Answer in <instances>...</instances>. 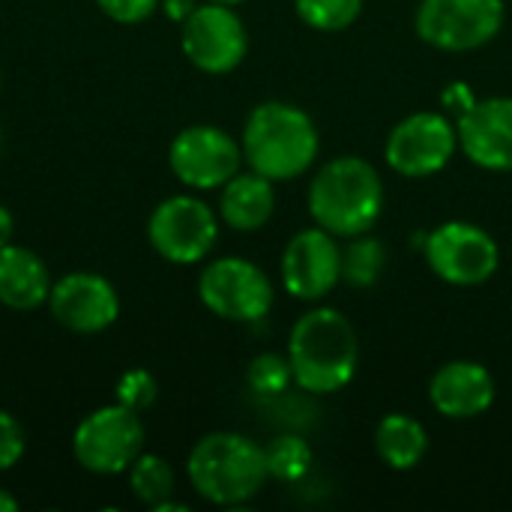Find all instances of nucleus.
Segmentation results:
<instances>
[{"mask_svg":"<svg viewBox=\"0 0 512 512\" xmlns=\"http://www.w3.org/2000/svg\"><path fill=\"white\" fill-rule=\"evenodd\" d=\"M294 384L312 396H333L345 390L360 366V339L345 312L333 306H312L303 312L285 348Z\"/></svg>","mask_w":512,"mask_h":512,"instance_id":"nucleus-1","label":"nucleus"},{"mask_svg":"<svg viewBox=\"0 0 512 512\" xmlns=\"http://www.w3.org/2000/svg\"><path fill=\"white\" fill-rule=\"evenodd\" d=\"M243 162L273 183H288L312 171L321 153V132L309 111L270 99L249 111L240 135Z\"/></svg>","mask_w":512,"mask_h":512,"instance_id":"nucleus-2","label":"nucleus"},{"mask_svg":"<svg viewBox=\"0 0 512 512\" xmlns=\"http://www.w3.org/2000/svg\"><path fill=\"white\" fill-rule=\"evenodd\" d=\"M309 216L333 237H357L384 213V180L378 168L354 153L327 159L309 180Z\"/></svg>","mask_w":512,"mask_h":512,"instance_id":"nucleus-3","label":"nucleus"},{"mask_svg":"<svg viewBox=\"0 0 512 512\" xmlns=\"http://www.w3.org/2000/svg\"><path fill=\"white\" fill-rule=\"evenodd\" d=\"M186 477L207 504L243 507L261 495L270 471L264 447L252 438L240 432H210L192 447Z\"/></svg>","mask_w":512,"mask_h":512,"instance_id":"nucleus-4","label":"nucleus"},{"mask_svg":"<svg viewBox=\"0 0 512 512\" xmlns=\"http://www.w3.org/2000/svg\"><path fill=\"white\" fill-rule=\"evenodd\" d=\"M423 258L429 270L453 288L486 285L501 267L498 240L465 219H450L435 225L423 237Z\"/></svg>","mask_w":512,"mask_h":512,"instance_id":"nucleus-5","label":"nucleus"},{"mask_svg":"<svg viewBox=\"0 0 512 512\" xmlns=\"http://www.w3.org/2000/svg\"><path fill=\"white\" fill-rule=\"evenodd\" d=\"M507 0H420L414 27L435 51L465 54L489 45L507 21Z\"/></svg>","mask_w":512,"mask_h":512,"instance_id":"nucleus-6","label":"nucleus"},{"mask_svg":"<svg viewBox=\"0 0 512 512\" xmlns=\"http://www.w3.org/2000/svg\"><path fill=\"white\" fill-rule=\"evenodd\" d=\"M198 297L207 312L234 324H258L270 315L276 291L270 276L249 258L225 255L198 276Z\"/></svg>","mask_w":512,"mask_h":512,"instance_id":"nucleus-7","label":"nucleus"},{"mask_svg":"<svg viewBox=\"0 0 512 512\" xmlns=\"http://www.w3.org/2000/svg\"><path fill=\"white\" fill-rule=\"evenodd\" d=\"M456 153L459 129L456 120L444 111H414L402 117L384 141L387 165L408 180L441 174Z\"/></svg>","mask_w":512,"mask_h":512,"instance_id":"nucleus-8","label":"nucleus"},{"mask_svg":"<svg viewBox=\"0 0 512 512\" xmlns=\"http://www.w3.org/2000/svg\"><path fill=\"white\" fill-rule=\"evenodd\" d=\"M144 453L141 414L123 405H105L87 414L72 432L75 462L99 477H114L129 471V465Z\"/></svg>","mask_w":512,"mask_h":512,"instance_id":"nucleus-9","label":"nucleus"},{"mask_svg":"<svg viewBox=\"0 0 512 512\" xmlns=\"http://www.w3.org/2000/svg\"><path fill=\"white\" fill-rule=\"evenodd\" d=\"M147 240L153 252L171 264H198L219 240V216L195 195H171L150 213Z\"/></svg>","mask_w":512,"mask_h":512,"instance_id":"nucleus-10","label":"nucleus"},{"mask_svg":"<svg viewBox=\"0 0 512 512\" xmlns=\"http://www.w3.org/2000/svg\"><path fill=\"white\" fill-rule=\"evenodd\" d=\"M180 48L195 69L228 75L249 54V30L234 6L204 0L180 21Z\"/></svg>","mask_w":512,"mask_h":512,"instance_id":"nucleus-11","label":"nucleus"},{"mask_svg":"<svg viewBox=\"0 0 512 512\" xmlns=\"http://www.w3.org/2000/svg\"><path fill=\"white\" fill-rule=\"evenodd\" d=\"M168 165L183 186L210 192L222 189L243 168V147L222 126L195 123L174 135Z\"/></svg>","mask_w":512,"mask_h":512,"instance_id":"nucleus-12","label":"nucleus"},{"mask_svg":"<svg viewBox=\"0 0 512 512\" xmlns=\"http://www.w3.org/2000/svg\"><path fill=\"white\" fill-rule=\"evenodd\" d=\"M282 288L300 303H321L342 285V246L339 237L321 225L297 231L282 252Z\"/></svg>","mask_w":512,"mask_h":512,"instance_id":"nucleus-13","label":"nucleus"},{"mask_svg":"<svg viewBox=\"0 0 512 512\" xmlns=\"http://www.w3.org/2000/svg\"><path fill=\"white\" fill-rule=\"evenodd\" d=\"M48 309L63 330L93 336V333L108 330L117 321L120 297H117V288L105 276L78 270L51 285Z\"/></svg>","mask_w":512,"mask_h":512,"instance_id":"nucleus-14","label":"nucleus"},{"mask_svg":"<svg viewBox=\"0 0 512 512\" xmlns=\"http://www.w3.org/2000/svg\"><path fill=\"white\" fill-rule=\"evenodd\" d=\"M459 150L483 171H512V96L477 99L468 114L456 120Z\"/></svg>","mask_w":512,"mask_h":512,"instance_id":"nucleus-15","label":"nucleus"},{"mask_svg":"<svg viewBox=\"0 0 512 512\" xmlns=\"http://www.w3.org/2000/svg\"><path fill=\"white\" fill-rule=\"evenodd\" d=\"M498 396L495 375L477 360H450L429 381V402L447 420L483 417Z\"/></svg>","mask_w":512,"mask_h":512,"instance_id":"nucleus-16","label":"nucleus"},{"mask_svg":"<svg viewBox=\"0 0 512 512\" xmlns=\"http://www.w3.org/2000/svg\"><path fill=\"white\" fill-rule=\"evenodd\" d=\"M51 273L45 261L18 243H6L0 249V303L15 312H33L48 303Z\"/></svg>","mask_w":512,"mask_h":512,"instance_id":"nucleus-17","label":"nucleus"},{"mask_svg":"<svg viewBox=\"0 0 512 512\" xmlns=\"http://www.w3.org/2000/svg\"><path fill=\"white\" fill-rule=\"evenodd\" d=\"M276 213V183L258 171H237L219 192V219L231 231H261Z\"/></svg>","mask_w":512,"mask_h":512,"instance_id":"nucleus-18","label":"nucleus"},{"mask_svg":"<svg viewBox=\"0 0 512 512\" xmlns=\"http://www.w3.org/2000/svg\"><path fill=\"white\" fill-rule=\"evenodd\" d=\"M375 453L390 471H414L429 453V432L411 414H384L375 426Z\"/></svg>","mask_w":512,"mask_h":512,"instance_id":"nucleus-19","label":"nucleus"},{"mask_svg":"<svg viewBox=\"0 0 512 512\" xmlns=\"http://www.w3.org/2000/svg\"><path fill=\"white\" fill-rule=\"evenodd\" d=\"M387 261V243L372 231L348 237V246L342 249V282L357 291L375 288L387 270Z\"/></svg>","mask_w":512,"mask_h":512,"instance_id":"nucleus-20","label":"nucleus"},{"mask_svg":"<svg viewBox=\"0 0 512 512\" xmlns=\"http://www.w3.org/2000/svg\"><path fill=\"white\" fill-rule=\"evenodd\" d=\"M264 459H267L270 480L285 483V486L303 483L315 465V453H312L309 441L300 435H276L264 447Z\"/></svg>","mask_w":512,"mask_h":512,"instance_id":"nucleus-21","label":"nucleus"},{"mask_svg":"<svg viewBox=\"0 0 512 512\" xmlns=\"http://www.w3.org/2000/svg\"><path fill=\"white\" fill-rule=\"evenodd\" d=\"M174 468L168 465V459L156 456V453H141L132 465H129V489L135 495V501H141L144 507H159L162 501H168L174 495Z\"/></svg>","mask_w":512,"mask_h":512,"instance_id":"nucleus-22","label":"nucleus"},{"mask_svg":"<svg viewBox=\"0 0 512 512\" xmlns=\"http://www.w3.org/2000/svg\"><path fill=\"white\" fill-rule=\"evenodd\" d=\"M366 0H294L297 18L318 33H342L363 15Z\"/></svg>","mask_w":512,"mask_h":512,"instance_id":"nucleus-23","label":"nucleus"},{"mask_svg":"<svg viewBox=\"0 0 512 512\" xmlns=\"http://www.w3.org/2000/svg\"><path fill=\"white\" fill-rule=\"evenodd\" d=\"M246 384L255 396H264V399H276V396L288 393V387L294 384L288 354L264 351V354L252 357L246 366Z\"/></svg>","mask_w":512,"mask_h":512,"instance_id":"nucleus-24","label":"nucleus"},{"mask_svg":"<svg viewBox=\"0 0 512 512\" xmlns=\"http://www.w3.org/2000/svg\"><path fill=\"white\" fill-rule=\"evenodd\" d=\"M156 396H159V384L147 369H129L114 384V402L135 414L147 411L156 402Z\"/></svg>","mask_w":512,"mask_h":512,"instance_id":"nucleus-25","label":"nucleus"},{"mask_svg":"<svg viewBox=\"0 0 512 512\" xmlns=\"http://www.w3.org/2000/svg\"><path fill=\"white\" fill-rule=\"evenodd\" d=\"M24 429L21 423L9 414V411H0V471H9L21 462L24 456Z\"/></svg>","mask_w":512,"mask_h":512,"instance_id":"nucleus-26","label":"nucleus"},{"mask_svg":"<svg viewBox=\"0 0 512 512\" xmlns=\"http://www.w3.org/2000/svg\"><path fill=\"white\" fill-rule=\"evenodd\" d=\"M96 6L117 24H141L162 6V0H96Z\"/></svg>","mask_w":512,"mask_h":512,"instance_id":"nucleus-27","label":"nucleus"},{"mask_svg":"<svg viewBox=\"0 0 512 512\" xmlns=\"http://www.w3.org/2000/svg\"><path fill=\"white\" fill-rule=\"evenodd\" d=\"M477 102V93L465 84V81H450L444 90H441V105H444V114H450L453 120H459L462 114H468Z\"/></svg>","mask_w":512,"mask_h":512,"instance_id":"nucleus-28","label":"nucleus"},{"mask_svg":"<svg viewBox=\"0 0 512 512\" xmlns=\"http://www.w3.org/2000/svg\"><path fill=\"white\" fill-rule=\"evenodd\" d=\"M195 6H198L195 0H162V9L171 21H186Z\"/></svg>","mask_w":512,"mask_h":512,"instance_id":"nucleus-29","label":"nucleus"},{"mask_svg":"<svg viewBox=\"0 0 512 512\" xmlns=\"http://www.w3.org/2000/svg\"><path fill=\"white\" fill-rule=\"evenodd\" d=\"M12 234H15V219H12V213L0 204V249H3L6 243H12Z\"/></svg>","mask_w":512,"mask_h":512,"instance_id":"nucleus-30","label":"nucleus"},{"mask_svg":"<svg viewBox=\"0 0 512 512\" xmlns=\"http://www.w3.org/2000/svg\"><path fill=\"white\" fill-rule=\"evenodd\" d=\"M18 510V501L6 492V489H0V512H15Z\"/></svg>","mask_w":512,"mask_h":512,"instance_id":"nucleus-31","label":"nucleus"},{"mask_svg":"<svg viewBox=\"0 0 512 512\" xmlns=\"http://www.w3.org/2000/svg\"><path fill=\"white\" fill-rule=\"evenodd\" d=\"M210 3H225V6H240V3H246V0H210Z\"/></svg>","mask_w":512,"mask_h":512,"instance_id":"nucleus-32","label":"nucleus"}]
</instances>
